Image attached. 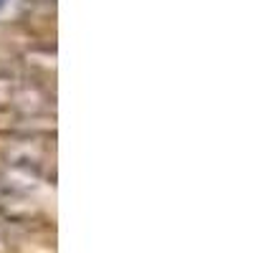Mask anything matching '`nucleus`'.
<instances>
[{"instance_id":"obj_1","label":"nucleus","mask_w":253,"mask_h":253,"mask_svg":"<svg viewBox=\"0 0 253 253\" xmlns=\"http://www.w3.org/2000/svg\"><path fill=\"white\" fill-rule=\"evenodd\" d=\"M3 5H5V0H0V8H3Z\"/></svg>"}]
</instances>
